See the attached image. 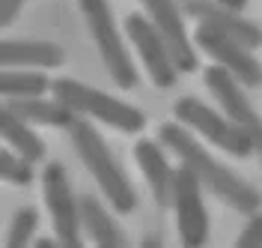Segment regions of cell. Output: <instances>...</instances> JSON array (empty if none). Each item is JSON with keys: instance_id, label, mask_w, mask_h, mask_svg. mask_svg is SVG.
<instances>
[{"instance_id": "1", "label": "cell", "mask_w": 262, "mask_h": 248, "mask_svg": "<svg viewBox=\"0 0 262 248\" xmlns=\"http://www.w3.org/2000/svg\"><path fill=\"white\" fill-rule=\"evenodd\" d=\"M158 141L170 152H176L179 162H185V165L191 167L196 177H200L203 188L212 192L221 203H227L229 209H235V213H242V215L259 213L262 195L247 180H242L235 170H229L224 162H217L212 152L191 135L188 126H182L179 120L176 123H161Z\"/></svg>"}, {"instance_id": "2", "label": "cell", "mask_w": 262, "mask_h": 248, "mask_svg": "<svg viewBox=\"0 0 262 248\" xmlns=\"http://www.w3.org/2000/svg\"><path fill=\"white\" fill-rule=\"evenodd\" d=\"M69 141H72L75 152L81 156V162L86 165V170L93 174V180L101 188V195L107 198V203L119 215L134 213V206H137L134 185L128 182L122 165L116 162V156L104 144V138L98 135V129H93V123H86L83 117H78L72 123V129H69Z\"/></svg>"}, {"instance_id": "3", "label": "cell", "mask_w": 262, "mask_h": 248, "mask_svg": "<svg viewBox=\"0 0 262 248\" xmlns=\"http://www.w3.org/2000/svg\"><path fill=\"white\" fill-rule=\"evenodd\" d=\"M51 93L60 102H66L78 117L101 120V123H107V126H114V129H119L125 135L143 132V126H146V117H143L140 108H134V105H128L122 99H114L104 90L86 87V84L75 81V78H57Z\"/></svg>"}, {"instance_id": "4", "label": "cell", "mask_w": 262, "mask_h": 248, "mask_svg": "<svg viewBox=\"0 0 262 248\" xmlns=\"http://www.w3.org/2000/svg\"><path fill=\"white\" fill-rule=\"evenodd\" d=\"M81 12L86 18L90 36H93V42H96L98 54H101L107 72H111V78L116 81V87L134 90L137 87V66H134L128 48H125L119 30H116L111 3L107 0H81Z\"/></svg>"}, {"instance_id": "5", "label": "cell", "mask_w": 262, "mask_h": 248, "mask_svg": "<svg viewBox=\"0 0 262 248\" xmlns=\"http://www.w3.org/2000/svg\"><path fill=\"white\" fill-rule=\"evenodd\" d=\"M173 114H176V120L182 126H188L191 132H196L200 138H206L209 144H214L217 149H224V152L235 156V159H247L250 152H256L253 141L227 114L212 111L206 102L194 99V96H182L173 105Z\"/></svg>"}, {"instance_id": "6", "label": "cell", "mask_w": 262, "mask_h": 248, "mask_svg": "<svg viewBox=\"0 0 262 248\" xmlns=\"http://www.w3.org/2000/svg\"><path fill=\"white\" fill-rule=\"evenodd\" d=\"M42 195L48 206L54 233L60 245H83V221H81V200L72 195L69 174L60 162H51L42 170Z\"/></svg>"}, {"instance_id": "7", "label": "cell", "mask_w": 262, "mask_h": 248, "mask_svg": "<svg viewBox=\"0 0 262 248\" xmlns=\"http://www.w3.org/2000/svg\"><path fill=\"white\" fill-rule=\"evenodd\" d=\"M203 81L209 87V93L217 99V105L224 108V114L253 141L256 152L262 156V114L250 105V99L245 93V84L238 81L232 72H227L224 66H217V63L203 72Z\"/></svg>"}, {"instance_id": "8", "label": "cell", "mask_w": 262, "mask_h": 248, "mask_svg": "<svg viewBox=\"0 0 262 248\" xmlns=\"http://www.w3.org/2000/svg\"><path fill=\"white\" fill-rule=\"evenodd\" d=\"M125 33H128L131 45H134V51H137L143 69L149 72L152 84L161 87V90L173 87L176 78H179V66H176L170 48H167L164 36L158 33V27L149 21V15L131 12V15L125 18Z\"/></svg>"}, {"instance_id": "9", "label": "cell", "mask_w": 262, "mask_h": 248, "mask_svg": "<svg viewBox=\"0 0 262 248\" xmlns=\"http://www.w3.org/2000/svg\"><path fill=\"white\" fill-rule=\"evenodd\" d=\"M194 45L206 51L217 66L232 72L245 87H262V63L253 57V48H247L235 36L221 33L209 24H200L194 30Z\"/></svg>"}, {"instance_id": "10", "label": "cell", "mask_w": 262, "mask_h": 248, "mask_svg": "<svg viewBox=\"0 0 262 248\" xmlns=\"http://www.w3.org/2000/svg\"><path fill=\"white\" fill-rule=\"evenodd\" d=\"M173 209L182 245L196 248L209 239V213L203 203V182L191 167L182 162L176 167V188H173Z\"/></svg>"}, {"instance_id": "11", "label": "cell", "mask_w": 262, "mask_h": 248, "mask_svg": "<svg viewBox=\"0 0 262 248\" xmlns=\"http://www.w3.org/2000/svg\"><path fill=\"white\" fill-rule=\"evenodd\" d=\"M146 9L149 21L158 27V33L164 36L167 48L173 54L179 72H194L196 69V51L194 39L188 36V27L182 21V6L179 0H140Z\"/></svg>"}, {"instance_id": "12", "label": "cell", "mask_w": 262, "mask_h": 248, "mask_svg": "<svg viewBox=\"0 0 262 248\" xmlns=\"http://www.w3.org/2000/svg\"><path fill=\"white\" fill-rule=\"evenodd\" d=\"M182 12L185 15L196 18L200 24H209L214 30H221V33H229L235 36L238 42H245L247 48H259L262 45V30L245 18L238 9H229L224 3H214V0H179Z\"/></svg>"}, {"instance_id": "13", "label": "cell", "mask_w": 262, "mask_h": 248, "mask_svg": "<svg viewBox=\"0 0 262 248\" xmlns=\"http://www.w3.org/2000/svg\"><path fill=\"white\" fill-rule=\"evenodd\" d=\"M134 162H137V167H140V174H143V180H146L155 203H158L161 209L173 206L176 167H170L161 144H158V141H146V138L137 141V144H134Z\"/></svg>"}, {"instance_id": "14", "label": "cell", "mask_w": 262, "mask_h": 248, "mask_svg": "<svg viewBox=\"0 0 262 248\" xmlns=\"http://www.w3.org/2000/svg\"><path fill=\"white\" fill-rule=\"evenodd\" d=\"M0 63L3 69H60L66 51L45 39H3Z\"/></svg>"}, {"instance_id": "15", "label": "cell", "mask_w": 262, "mask_h": 248, "mask_svg": "<svg viewBox=\"0 0 262 248\" xmlns=\"http://www.w3.org/2000/svg\"><path fill=\"white\" fill-rule=\"evenodd\" d=\"M3 108H9L12 114H18L21 120H27L30 126H51V129H72V123L78 120V114L60 102L36 96V99H3Z\"/></svg>"}, {"instance_id": "16", "label": "cell", "mask_w": 262, "mask_h": 248, "mask_svg": "<svg viewBox=\"0 0 262 248\" xmlns=\"http://www.w3.org/2000/svg\"><path fill=\"white\" fill-rule=\"evenodd\" d=\"M81 221H83V233L90 242L96 245H116L125 248L128 236L122 233V227L114 221V215L101 206V200L96 195H83L81 198Z\"/></svg>"}, {"instance_id": "17", "label": "cell", "mask_w": 262, "mask_h": 248, "mask_svg": "<svg viewBox=\"0 0 262 248\" xmlns=\"http://www.w3.org/2000/svg\"><path fill=\"white\" fill-rule=\"evenodd\" d=\"M0 132H3V144L12 147L18 156L36 162H45V141L30 129L27 120H21L18 114H12L9 108H0Z\"/></svg>"}, {"instance_id": "18", "label": "cell", "mask_w": 262, "mask_h": 248, "mask_svg": "<svg viewBox=\"0 0 262 248\" xmlns=\"http://www.w3.org/2000/svg\"><path fill=\"white\" fill-rule=\"evenodd\" d=\"M54 81H48V75H42L39 69H3L0 75V93L3 99H36L45 96Z\"/></svg>"}, {"instance_id": "19", "label": "cell", "mask_w": 262, "mask_h": 248, "mask_svg": "<svg viewBox=\"0 0 262 248\" xmlns=\"http://www.w3.org/2000/svg\"><path fill=\"white\" fill-rule=\"evenodd\" d=\"M39 227V209L36 206H24L18 209L12 224H9V233H6V248H24L33 242V233Z\"/></svg>"}, {"instance_id": "20", "label": "cell", "mask_w": 262, "mask_h": 248, "mask_svg": "<svg viewBox=\"0 0 262 248\" xmlns=\"http://www.w3.org/2000/svg\"><path fill=\"white\" fill-rule=\"evenodd\" d=\"M0 174L6 182H15V185H30L33 182V162L18 156L12 147H3L0 152Z\"/></svg>"}, {"instance_id": "21", "label": "cell", "mask_w": 262, "mask_h": 248, "mask_svg": "<svg viewBox=\"0 0 262 248\" xmlns=\"http://www.w3.org/2000/svg\"><path fill=\"white\" fill-rule=\"evenodd\" d=\"M238 248H259L262 245V213H253L250 221L245 224V231L235 236Z\"/></svg>"}, {"instance_id": "22", "label": "cell", "mask_w": 262, "mask_h": 248, "mask_svg": "<svg viewBox=\"0 0 262 248\" xmlns=\"http://www.w3.org/2000/svg\"><path fill=\"white\" fill-rule=\"evenodd\" d=\"M24 3H27V0H0V21H3V27H9V24L15 21Z\"/></svg>"}, {"instance_id": "23", "label": "cell", "mask_w": 262, "mask_h": 248, "mask_svg": "<svg viewBox=\"0 0 262 248\" xmlns=\"http://www.w3.org/2000/svg\"><path fill=\"white\" fill-rule=\"evenodd\" d=\"M214 3H224V6H229V9H238V12L247 6V0H214Z\"/></svg>"}, {"instance_id": "24", "label": "cell", "mask_w": 262, "mask_h": 248, "mask_svg": "<svg viewBox=\"0 0 262 248\" xmlns=\"http://www.w3.org/2000/svg\"><path fill=\"white\" fill-rule=\"evenodd\" d=\"M33 245L36 248H51V245H60V239H36Z\"/></svg>"}]
</instances>
